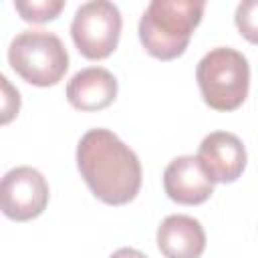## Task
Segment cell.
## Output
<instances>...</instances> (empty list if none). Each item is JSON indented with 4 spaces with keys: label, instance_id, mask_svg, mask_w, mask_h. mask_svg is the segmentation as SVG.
Listing matches in <instances>:
<instances>
[{
    "label": "cell",
    "instance_id": "obj_1",
    "mask_svg": "<svg viewBox=\"0 0 258 258\" xmlns=\"http://www.w3.org/2000/svg\"><path fill=\"white\" fill-rule=\"evenodd\" d=\"M77 167L93 196L109 206L129 204L139 194V157L109 129H89L81 137Z\"/></svg>",
    "mask_w": 258,
    "mask_h": 258
},
{
    "label": "cell",
    "instance_id": "obj_2",
    "mask_svg": "<svg viewBox=\"0 0 258 258\" xmlns=\"http://www.w3.org/2000/svg\"><path fill=\"white\" fill-rule=\"evenodd\" d=\"M204 0H153L139 20V40L145 50L171 60L183 54L196 26L202 20Z\"/></svg>",
    "mask_w": 258,
    "mask_h": 258
},
{
    "label": "cell",
    "instance_id": "obj_3",
    "mask_svg": "<svg viewBox=\"0 0 258 258\" xmlns=\"http://www.w3.org/2000/svg\"><path fill=\"white\" fill-rule=\"evenodd\" d=\"M196 79L208 107L216 111H234L248 97L250 64L242 52L230 46H218L202 56Z\"/></svg>",
    "mask_w": 258,
    "mask_h": 258
},
{
    "label": "cell",
    "instance_id": "obj_4",
    "mask_svg": "<svg viewBox=\"0 0 258 258\" xmlns=\"http://www.w3.org/2000/svg\"><path fill=\"white\" fill-rule=\"evenodd\" d=\"M8 62L34 87L56 85L69 69V52L62 40L46 30H24L8 46Z\"/></svg>",
    "mask_w": 258,
    "mask_h": 258
},
{
    "label": "cell",
    "instance_id": "obj_5",
    "mask_svg": "<svg viewBox=\"0 0 258 258\" xmlns=\"http://www.w3.org/2000/svg\"><path fill=\"white\" fill-rule=\"evenodd\" d=\"M121 24V12L113 2L93 0L77 8L71 36L85 58L101 60L117 48Z\"/></svg>",
    "mask_w": 258,
    "mask_h": 258
},
{
    "label": "cell",
    "instance_id": "obj_6",
    "mask_svg": "<svg viewBox=\"0 0 258 258\" xmlns=\"http://www.w3.org/2000/svg\"><path fill=\"white\" fill-rule=\"evenodd\" d=\"M48 204V183L44 175L28 165L14 167L2 177V214L16 222H26L44 212Z\"/></svg>",
    "mask_w": 258,
    "mask_h": 258
},
{
    "label": "cell",
    "instance_id": "obj_7",
    "mask_svg": "<svg viewBox=\"0 0 258 258\" xmlns=\"http://www.w3.org/2000/svg\"><path fill=\"white\" fill-rule=\"evenodd\" d=\"M196 157L214 183L236 181L248 161L240 137L230 131H214L206 135Z\"/></svg>",
    "mask_w": 258,
    "mask_h": 258
},
{
    "label": "cell",
    "instance_id": "obj_8",
    "mask_svg": "<svg viewBox=\"0 0 258 258\" xmlns=\"http://www.w3.org/2000/svg\"><path fill=\"white\" fill-rule=\"evenodd\" d=\"M163 187L169 200L183 206L204 204L214 194V181L194 155H179L169 161L163 171Z\"/></svg>",
    "mask_w": 258,
    "mask_h": 258
},
{
    "label": "cell",
    "instance_id": "obj_9",
    "mask_svg": "<svg viewBox=\"0 0 258 258\" xmlns=\"http://www.w3.org/2000/svg\"><path fill=\"white\" fill-rule=\"evenodd\" d=\"M157 248L165 258H200L206 250V232L196 218L173 214L157 228Z\"/></svg>",
    "mask_w": 258,
    "mask_h": 258
},
{
    "label": "cell",
    "instance_id": "obj_10",
    "mask_svg": "<svg viewBox=\"0 0 258 258\" xmlns=\"http://www.w3.org/2000/svg\"><path fill=\"white\" fill-rule=\"evenodd\" d=\"M117 97V79L103 67H89L73 75L67 99L79 111H101Z\"/></svg>",
    "mask_w": 258,
    "mask_h": 258
},
{
    "label": "cell",
    "instance_id": "obj_11",
    "mask_svg": "<svg viewBox=\"0 0 258 258\" xmlns=\"http://www.w3.org/2000/svg\"><path fill=\"white\" fill-rule=\"evenodd\" d=\"M14 8L22 20L42 24L54 20L60 14V10L64 8V0H28V2L18 0L14 2Z\"/></svg>",
    "mask_w": 258,
    "mask_h": 258
},
{
    "label": "cell",
    "instance_id": "obj_12",
    "mask_svg": "<svg viewBox=\"0 0 258 258\" xmlns=\"http://www.w3.org/2000/svg\"><path fill=\"white\" fill-rule=\"evenodd\" d=\"M236 26L240 34L252 42L258 44V0H244L236 8Z\"/></svg>",
    "mask_w": 258,
    "mask_h": 258
},
{
    "label": "cell",
    "instance_id": "obj_13",
    "mask_svg": "<svg viewBox=\"0 0 258 258\" xmlns=\"http://www.w3.org/2000/svg\"><path fill=\"white\" fill-rule=\"evenodd\" d=\"M0 81H2V89H4V103H2L4 115H2V123H8L18 113V109H20V97H18V91H14L10 87L6 77H0Z\"/></svg>",
    "mask_w": 258,
    "mask_h": 258
},
{
    "label": "cell",
    "instance_id": "obj_14",
    "mask_svg": "<svg viewBox=\"0 0 258 258\" xmlns=\"http://www.w3.org/2000/svg\"><path fill=\"white\" fill-rule=\"evenodd\" d=\"M109 258H147L143 252H139V250H135V248H119V250H115Z\"/></svg>",
    "mask_w": 258,
    "mask_h": 258
}]
</instances>
